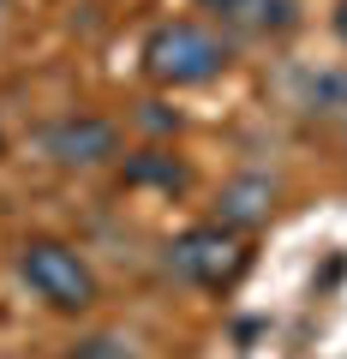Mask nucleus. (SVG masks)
I'll use <instances>...</instances> for the list:
<instances>
[{"instance_id": "39448f33", "label": "nucleus", "mask_w": 347, "mask_h": 359, "mask_svg": "<svg viewBox=\"0 0 347 359\" xmlns=\"http://www.w3.org/2000/svg\"><path fill=\"white\" fill-rule=\"evenodd\" d=\"M198 13L222 18L233 30H252V36H282V30H294L299 6L294 0H198Z\"/></svg>"}, {"instance_id": "7ed1b4c3", "label": "nucleus", "mask_w": 347, "mask_h": 359, "mask_svg": "<svg viewBox=\"0 0 347 359\" xmlns=\"http://www.w3.org/2000/svg\"><path fill=\"white\" fill-rule=\"evenodd\" d=\"M168 264L180 269L192 287L222 294V287H233L245 276V264H252V240L233 233V228H222V222H198V228H186L180 240L168 245Z\"/></svg>"}, {"instance_id": "f257e3e1", "label": "nucleus", "mask_w": 347, "mask_h": 359, "mask_svg": "<svg viewBox=\"0 0 347 359\" xmlns=\"http://www.w3.org/2000/svg\"><path fill=\"white\" fill-rule=\"evenodd\" d=\"M138 60H144V72H150L156 84L186 90V84H210V78H222L228 60H233V48L210 25H198V18H168V25H156L150 36H144Z\"/></svg>"}, {"instance_id": "1a4fd4ad", "label": "nucleus", "mask_w": 347, "mask_h": 359, "mask_svg": "<svg viewBox=\"0 0 347 359\" xmlns=\"http://www.w3.org/2000/svg\"><path fill=\"white\" fill-rule=\"evenodd\" d=\"M335 36L347 42V0H335Z\"/></svg>"}, {"instance_id": "9d476101", "label": "nucleus", "mask_w": 347, "mask_h": 359, "mask_svg": "<svg viewBox=\"0 0 347 359\" xmlns=\"http://www.w3.org/2000/svg\"><path fill=\"white\" fill-rule=\"evenodd\" d=\"M0 150H6V132H0Z\"/></svg>"}, {"instance_id": "0eeeda50", "label": "nucleus", "mask_w": 347, "mask_h": 359, "mask_svg": "<svg viewBox=\"0 0 347 359\" xmlns=\"http://www.w3.org/2000/svg\"><path fill=\"white\" fill-rule=\"evenodd\" d=\"M126 180H132V186H180L186 168L174 162V156H162V150H138L126 162Z\"/></svg>"}, {"instance_id": "f03ea898", "label": "nucleus", "mask_w": 347, "mask_h": 359, "mask_svg": "<svg viewBox=\"0 0 347 359\" xmlns=\"http://www.w3.org/2000/svg\"><path fill=\"white\" fill-rule=\"evenodd\" d=\"M18 276H25V287L42 299V306H54V311H90L96 299H102L96 269L84 264L66 240H48V233H36V240L18 245Z\"/></svg>"}, {"instance_id": "423d86ee", "label": "nucleus", "mask_w": 347, "mask_h": 359, "mask_svg": "<svg viewBox=\"0 0 347 359\" xmlns=\"http://www.w3.org/2000/svg\"><path fill=\"white\" fill-rule=\"evenodd\" d=\"M270 210H275V186L264 174L228 180L222 198H216V222H222V228H233V233H252L257 222H270Z\"/></svg>"}, {"instance_id": "20e7f679", "label": "nucleus", "mask_w": 347, "mask_h": 359, "mask_svg": "<svg viewBox=\"0 0 347 359\" xmlns=\"http://www.w3.org/2000/svg\"><path fill=\"white\" fill-rule=\"evenodd\" d=\"M42 150L60 168H102V162L120 156V132L108 126V120H96V114H72V120H60V126H48Z\"/></svg>"}, {"instance_id": "6e6552de", "label": "nucleus", "mask_w": 347, "mask_h": 359, "mask_svg": "<svg viewBox=\"0 0 347 359\" xmlns=\"http://www.w3.org/2000/svg\"><path fill=\"white\" fill-rule=\"evenodd\" d=\"M72 359H138L126 341H114V335H90V341H78Z\"/></svg>"}]
</instances>
